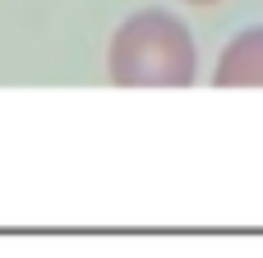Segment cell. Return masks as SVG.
Wrapping results in <instances>:
<instances>
[{"mask_svg":"<svg viewBox=\"0 0 263 258\" xmlns=\"http://www.w3.org/2000/svg\"><path fill=\"white\" fill-rule=\"evenodd\" d=\"M116 65L125 74L162 69V74H190V37L166 14H139L116 37Z\"/></svg>","mask_w":263,"mask_h":258,"instance_id":"obj_1","label":"cell"}]
</instances>
